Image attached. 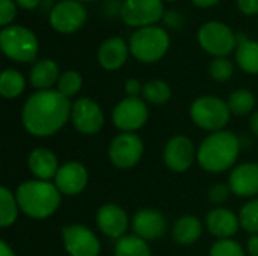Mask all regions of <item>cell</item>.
I'll list each match as a JSON object with an SVG mask.
<instances>
[{
	"instance_id": "cell-1",
	"label": "cell",
	"mask_w": 258,
	"mask_h": 256,
	"mask_svg": "<svg viewBox=\"0 0 258 256\" xmlns=\"http://www.w3.org/2000/svg\"><path fill=\"white\" fill-rule=\"evenodd\" d=\"M73 104L57 89L38 91L23 106L21 122L26 131L35 137L56 134L71 119Z\"/></svg>"
},
{
	"instance_id": "cell-2",
	"label": "cell",
	"mask_w": 258,
	"mask_h": 256,
	"mask_svg": "<svg viewBox=\"0 0 258 256\" xmlns=\"http://www.w3.org/2000/svg\"><path fill=\"white\" fill-rule=\"evenodd\" d=\"M240 152V139L233 131L221 130L209 134L197 149L198 164L210 174L228 170Z\"/></svg>"
},
{
	"instance_id": "cell-3",
	"label": "cell",
	"mask_w": 258,
	"mask_h": 256,
	"mask_svg": "<svg viewBox=\"0 0 258 256\" xmlns=\"http://www.w3.org/2000/svg\"><path fill=\"white\" fill-rule=\"evenodd\" d=\"M15 198L20 211L35 220H44L53 216L62 201V193L54 183L29 180L17 187Z\"/></svg>"
},
{
	"instance_id": "cell-4",
	"label": "cell",
	"mask_w": 258,
	"mask_h": 256,
	"mask_svg": "<svg viewBox=\"0 0 258 256\" xmlns=\"http://www.w3.org/2000/svg\"><path fill=\"white\" fill-rule=\"evenodd\" d=\"M130 53L144 63L160 60L169 48V35L163 27L148 26L133 32L128 41Z\"/></svg>"
},
{
	"instance_id": "cell-5",
	"label": "cell",
	"mask_w": 258,
	"mask_h": 256,
	"mask_svg": "<svg viewBox=\"0 0 258 256\" xmlns=\"http://www.w3.org/2000/svg\"><path fill=\"white\" fill-rule=\"evenodd\" d=\"M0 45L6 57L15 62H33L38 56L39 42L36 35L23 26H8L0 32Z\"/></svg>"
},
{
	"instance_id": "cell-6",
	"label": "cell",
	"mask_w": 258,
	"mask_h": 256,
	"mask_svg": "<svg viewBox=\"0 0 258 256\" xmlns=\"http://www.w3.org/2000/svg\"><path fill=\"white\" fill-rule=\"evenodd\" d=\"M189 113L190 119L197 127L212 133L224 130L225 125L230 122L231 116L228 103L213 95H204L197 98L190 104Z\"/></svg>"
},
{
	"instance_id": "cell-7",
	"label": "cell",
	"mask_w": 258,
	"mask_h": 256,
	"mask_svg": "<svg viewBox=\"0 0 258 256\" xmlns=\"http://www.w3.org/2000/svg\"><path fill=\"white\" fill-rule=\"evenodd\" d=\"M198 42L209 54L225 57L237 48V35L221 21H209L200 27Z\"/></svg>"
},
{
	"instance_id": "cell-8",
	"label": "cell",
	"mask_w": 258,
	"mask_h": 256,
	"mask_svg": "<svg viewBox=\"0 0 258 256\" xmlns=\"http://www.w3.org/2000/svg\"><path fill=\"white\" fill-rule=\"evenodd\" d=\"M163 14V0H124L119 11L122 21L138 29L156 26Z\"/></svg>"
},
{
	"instance_id": "cell-9",
	"label": "cell",
	"mask_w": 258,
	"mask_h": 256,
	"mask_svg": "<svg viewBox=\"0 0 258 256\" xmlns=\"http://www.w3.org/2000/svg\"><path fill=\"white\" fill-rule=\"evenodd\" d=\"M148 121V107L144 100L138 97H127L121 100L113 112L112 122L121 133H135Z\"/></svg>"
},
{
	"instance_id": "cell-10",
	"label": "cell",
	"mask_w": 258,
	"mask_h": 256,
	"mask_svg": "<svg viewBox=\"0 0 258 256\" xmlns=\"http://www.w3.org/2000/svg\"><path fill=\"white\" fill-rule=\"evenodd\" d=\"M107 154L115 167L132 169L144 155V142L135 133H119L110 142Z\"/></svg>"
},
{
	"instance_id": "cell-11",
	"label": "cell",
	"mask_w": 258,
	"mask_h": 256,
	"mask_svg": "<svg viewBox=\"0 0 258 256\" xmlns=\"http://www.w3.org/2000/svg\"><path fill=\"white\" fill-rule=\"evenodd\" d=\"M88 18V12L80 0H62L50 11L51 27L63 35L77 32Z\"/></svg>"
},
{
	"instance_id": "cell-12",
	"label": "cell",
	"mask_w": 258,
	"mask_h": 256,
	"mask_svg": "<svg viewBox=\"0 0 258 256\" xmlns=\"http://www.w3.org/2000/svg\"><path fill=\"white\" fill-rule=\"evenodd\" d=\"M62 241L70 256H98L100 240L85 225H67L62 228Z\"/></svg>"
},
{
	"instance_id": "cell-13",
	"label": "cell",
	"mask_w": 258,
	"mask_h": 256,
	"mask_svg": "<svg viewBox=\"0 0 258 256\" xmlns=\"http://www.w3.org/2000/svg\"><path fill=\"white\" fill-rule=\"evenodd\" d=\"M71 121L77 131L85 136L97 134L104 125V113L101 107L91 98H79L73 104Z\"/></svg>"
},
{
	"instance_id": "cell-14",
	"label": "cell",
	"mask_w": 258,
	"mask_h": 256,
	"mask_svg": "<svg viewBox=\"0 0 258 256\" xmlns=\"http://www.w3.org/2000/svg\"><path fill=\"white\" fill-rule=\"evenodd\" d=\"M195 160L197 151L189 137L177 134L168 140L163 151V161L169 170L175 174H183L190 169Z\"/></svg>"
},
{
	"instance_id": "cell-15",
	"label": "cell",
	"mask_w": 258,
	"mask_h": 256,
	"mask_svg": "<svg viewBox=\"0 0 258 256\" xmlns=\"http://www.w3.org/2000/svg\"><path fill=\"white\" fill-rule=\"evenodd\" d=\"M89 181L88 169L79 161H68L62 164L54 177V186L62 195L76 196L82 193Z\"/></svg>"
},
{
	"instance_id": "cell-16",
	"label": "cell",
	"mask_w": 258,
	"mask_h": 256,
	"mask_svg": "<svg viewBox=\"0 0 258 256\" xmlns=\"http://www.w3.org/2000/svg\"><path fill=\"white\" fill-rule=\"evenodd\" d=\"M133 234L139 238L150 241L163 237L168 231L166 217L153 208H142L139 210L132 220Z\"/></svg>"
},
{
	"instance_id": "cell-17",
	"label": "cell",
	"mask_w": 258,
	"mask_h": 256,
	"mask_svg": "<svg viewBox=\"0 0 258 256\" xmlns=\"http://www.w3.org/2000/svg\"><path fill=\"white\" fill-rule=\"evenodd\" d=\"M95 223L106 237L119 240L128 229V216L119 205L104 204L97 211Z\"/></svg>"
},
{
	"instance_id": "cell-18",
	"label": "cell",
	"mask_w": 258,
	"mask_h": 256,
	"mask_svg": "<svg viewBox=\"0 0 258 256\" xmlns=\"http://www.w3.org/2000/svg\"><path fill=\"white\" fill-rule=\"evenodd\" d=\"M231 193L239 198L258 195V163H242L236 166L228 178Z\"/></svg>"
},
{
	"instance_id": "cell-19",
	"label": "cell",
	"mask_w": 258,
	"mask_h": 256,
	"mask_svg": "<svg viewBox=\"0 0 258 256\" xmlns=\"http://www.w3.org/2000/svg\"><path fill=\"white\" fill-rule=\"evenodd\" d=\"M206 228L207 231L218 237L219 240L231 238L237 234L240 228V219L227 208H213L206 216Z\"/></svg>"
},
{
	"instance_id": "cell-20",
	"label": "cell",
	"mask_w": 258,
	"mask_h": 256,
	"mask_svg": "<svg viewBox=\"0 0 258 256\" xmlns=\"http://www.w3.org/2000/svg\"><path fill=\"white\" fill-rule=\"evenodd\" d=\"M128 53L130 47L127 45V42L119 36H112L103 41V44L100 45L98 62L104 69L116 71L127 62Z\"/></svg>"
},
{
	"instance_id": "cell-21",
	"label": "cell",
	"mask_w": 258,
	"mask_h": 256,
	"mask_svg": "<svg viewBox=\"0 0 258 256\" xmlns=\"http://www.w3.org/2000/svg\"><path fill=\"white\" fill-rule=\"evenodd\" d=\"M27 164L35 180H41V181H50L51 178L54 180L60 167L54 152H51L47 148H35L29 154Z\"/></svg>"
},
{
	"instance_id": "cell-22",
	"label": "cell",
	"mask_w": 258,
	"mask_h": 256,
	"mask_svg": "<svg viewBox=\"0 0 258 256\" xmlns=\"http://www.w3.org/2000/svg\"><path fill=\"white\" fill-rule=\"evenodd\" d=\"M60 74L59 66L51 59H41L38 60L29 72L30 84L38 91H48L53 84H57Z\"/></svg>"
},
{
	"instance_id": "cell-23",
	"label": "cell",
	"mask_w": 258,
	"mask_h": 256,
	"mask_svg": "<svg viewBox=\"0 0 258 256\" xmlns=\"http://www.w3.org/2000/svg\"><path fill=\"white\" fill-rule=\"evenodd\" d=\"M203 234V222L192 214L181 216L172 226V238L181 246H190L200 240Z\"/></svg>"
},
{
	"instance_id": "cell-24",
	"label": "cell",
	"mask_w": 258,
	"mask_h": 256,
	"mask_svg": "<svg viewBox=\"0 0 258 256\" xmlns=\"http://www.w3.org/2000/svg\"><path fill=\"white\" fill-rule=\"evenodd\" d=\"M236 62L239 68L248 74H258V42L245 39L237 42Z\"/></svg>"
},
{
	"instance_id": "cell-25",
	"label": "cell",
	"mask_w": 258,
	"mask_h": 256,
	"mask_svg": "<svg viewBox=\"0 0 258 256\" xmlns=\"http://www.w3.org/2000/svg\"><path fill=\"white\" fill-rule=\"evenodd\" d=\"M113 256H151L150 246L138 235H124L115 244Z\"/></svg>"
},
{
	"instance_id": "cell-26",
	"label": "cell",
	"mask_w": 258,
	"mask_h": 256,
	"mask_svg": "<svg viewBox=\"0 0 258 256\" xmlns=\"http://www.w3.org/2000/svg\"><path fill=\"white\" fill-rule=\"evenodd\" d=\"M26 80L21 72L15 69H5L0 77V94L6 100H14L23 94Z\"/></svg>"
},
{
	"instance_id": "cell-27",
	"label": "cell",
	"mask_w": 258,
	"mask_h": 256,
	"mask_svg": "<svg viewBox=\"0 0 258 256\" xmlns=\"http://www.w3.org/2000/svg\"><path fill=\"white\" fill-rule=\"evenodd\" d=\"M18 211L20 207L15 195L9 189L2 187L0 189V225L3 228L14 225L18 217Z\"/></svg>"
},
{
	"instance_id": "cell-28",
	"label": "cell",
	"mask_w": 258,
	"mask_h": 256,
	"mask_svg": "<svg viewBox=\"0 0 258 256\" xmlns=\"http://www.w3.org/2000/svg\"><path fill=\"white\" fill-rule=\"evenodd\" d=\"M171 95H172L171 86L166 81L159 80V78L147 81L144 84V89H142L144 100L151 103V104H157V106L168 103L171 100Z\"/></svg>"
},
{
	"instance_id": "cell-29",
	"label": "cell",
	"mask_w": 258,
	"mask_h": 256,
	"mask_svg": "<svg viewBox=\"0 0 258 256\" xmlns=\"http://www.w3.org/2000/svg\"><path fill=\"white\" fill-rule=\"evenodd\" d=\"M227 103L233 115L246 116L255 107V95L248 89H237L228 97Z\"/></svg>"
},
{
	"instance_id": "cell-30",
	"label": "cell",
	"mask_w": 258,
	"mask_h": 256,
	"mask_svg": "<svg viewBox=\"0 0 258 256\" xmlns=\"http://www.w3.org/2000/svg\"><path fill=\"white\" fill-rule=\"evenodd\" d=\"M83 84V78L80 75V72L77 71H65L60 74L59 80H57V91L65 95L67 98H71L74 95H77L82 89Z\"/></svg>"
},
{
	"instance_id": "cell-31",
	"label": "cell",
	"mask_w": 258,
	"mask_h": 256,
	"mask_svg": "<svg viewBox=\"0 0 258 256\" xmlns=\"http://www.w3.org/2000/svg\"><path fill=\"white\" fill-rule=\"evenodd\" d=\"M239 219H240V226L246 232L252 235L258 234V198L246 202L242 207Z\"/></svg>"
},
{
	"instance_id": "cell-32",
	"label": "cell",
	"mask_w": 258,
	"mask_h": 256,
	"mask_svg": "<svg viewBox=\"0 0 258 256\" xmlns=\"http://www.w3.org/2000/svg\"><path fill=\"white\" fill-rule=\"evenodd\" d=\"M209 71H210V75L213 80L224 83L231 78V75L234 72V66L231 63V60L227 57H215L210 63Z\"/></svg>"
},
{
	"instance_id": "cell-33",
	"label": "cell",
	"mask_w": 258,
	"mask_h": 256,
	"mask_svg": "<svg viewBox=\"0 0 258 256\" xmlns=\"http://www.w3.org/2000/svg\"><path fill=\"white\" fill-rule=\"evenodd\" d=\"M210 256H246L243 247L231 240V238H225V240H218L212 249H210Z\"/></svg>"
},
{
	"instance_id": "cell-34",
	"label": "cell",
	"mask_w": 258,
	"mask_h": 256,
	"mask_svg": "<svg viewBox=\"0 0 258 256\" xmlns=\"http://www.w3.org/2000/svg\"><path fill=\"white\" fill-rule=\"evenodd\" d=\"M231 195V189L228 184H222V183H218L215 186L210 187L209 190V199L212 204L215 205H221V204H225L228 201Z\"/></svg>"
},
{
	"instance_id": "cell-35",
	"label": "cell",
	"mask_w": 258,
	"mask_h": 256,
	"mask_svg": "<svg viewBox=\"0 0 258 256\" xmlns=\"http://www.w3.org/2000/svg\"><path fill=\"white\" fill-rule=\"evenodd\" d=\"M17 15V5L14 0H0V24L3 27H8L9 23Z\"/></svg>"
},
{
	"instance_id": "cell-36",
	"label": "cell",
	"mask_w": 258,
	"mask_h": 256,
	"mask_svg": "<svg viewBox=\"0 0 258 256\" xmlns=\"http://www.w3.org/2000/svg\"><path fill=\"white\" fill-rule=\"evenodd\" d=\"M162 20H163L165 26H168L169 29H180L184 24L183 15L178 14L177 11H165Z\"/></svg>"
},
{
	"instance_id": "cell-37",
	"label": "cell",
	"mask_w": 258,
	"mask_h": 256,
	"mask_svg": "<svg viewBox=\"0 0 258 256\" xmlns=\"http://www.w3.org/2000/svg\"><path fill=\"white\" fill-rule=\"evenodd\" d=\"M124 89H125L127 97H138L139 94H142L144 86L141 84L138 78H128L124 84Z\"/></svg>"
},
{
	"instance_id": "cell-38",
	"label": "cell",
	"mask_w": 258,
	"mask_h": 256,
	"mask_svg": "<svg viewBox=\"0 0 258 256\" xmlns=\"http://www.w3.org/2000/svg\"><path fill=\"white\" fill-rule=\"evenodd\" d=\"M237 8L246 15L258 14V0H237Z\"/></svg>"
},
{
	"instance_id": "cell-39",
	"label": "cell",
	"mask_w": 258,
	"mask_h": 256,
	"mask_svg": "<svg viewBox=\"0 0 258 256\" xmlns=\"http://www.w3.org/2000/svg\"><path fill=\"white\" fill-rule=\"evenodd\" d=\"M14 2L18 8H21L24 11H33L41 3V0H14Z\"/></svg>"
},
{
	"instance_id": "cell-40",
	"label": "cell",
	"mask_w": 258,
	"mask_h": 256,
	"mask_svg": "<svg viewBox=\"0 0 258 256\" xmlns=\"http://www.w3.org/2000/svg\"><path fill=\"white\" fill-rule=\"evenodd\" d=\"M248 253L249 256H258V234L248 240Z\"/></svg>"
},
{
	"instance_id": "cell-41",
	"label": "cell",
	"mask_w": 258,
	"mask_h": 256,
	"mask_svg": "<svg viewBox=\"0 0 258 256\" xmlns=\"http://www.w3.org/2000/svg\"><path fill=\"white\" fill-rule=\"evenodd\" d=\"M249 128L252 131V134L258 137V112H254L251 115V119H249Z\"/></svg>"
},
{
	"instance_id": "cell-42",
	"label": "cell",
	"mask_w": 258,
	"mask_h": 256,
	"mask_svg": "<svg viewBox=\"0 0 258 256\" xmlns=\"http://www.w3.org/2000/svg\"><path fill=\"white\" fill-rule=\"evenodd\" d=\"M0 256H17L6 241H0Z\"/></svg>"
},
{
	"instance_id": "cell-43",
	"label": "cell",
	"mask_w": 258,
	"mask_h": 256,
	"mask_svg": "<svg viewBox=\"0 0 258 256\" xmlns=\"http://www.w3.org/2000/svg\"><path fill=\"white\" fill-rule=\"evenodd\" d=\"M192 2L198 8H210V6H215L221 0H192Z\"/></svg>"
},
{
	"instance_id": "cell-44",
	"label": "cell",
	"mask_w": 258,
	"mask_h": 256,
	"mask_svg": "<svg viewBox=\"0 0 258 256\" xmlns=\"http://www.w3.org/2000/svg\"><path fill=\"white\" fill-rule=\"evenodd\" d=\"M80 2H94V0H80Z\"/></svg>"
},
{
	"instance_id": "cell-45",
	"label": "cell",
	"mask_w": 258,
	"mask_h": 256,
	"mask_svg": "<svg viewBox=\"0 0 258 256\" xmlns=\"http://www.w3.org/2000/svg\"><path fill=\"white\" fill-rule=\"evenodd\" d=\"M166 2H175V0H166Z\"/></svg>"
}]
</instances>
